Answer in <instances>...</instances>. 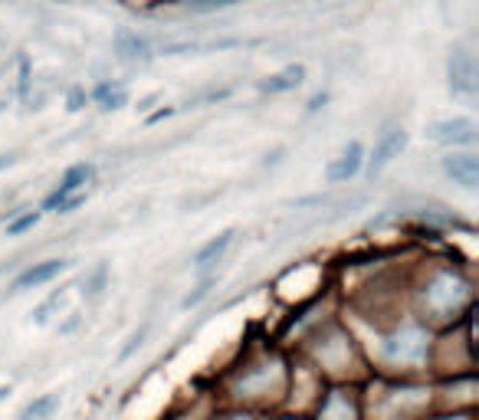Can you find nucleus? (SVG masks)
<instances>
[{"label":"nucleus","mask_w":479,"mask_h":420,"mask_svg":"<svg viewBox=\"0 0 479 420\" xmlns=\"http://www.w3.org/2000/svg\"><path fill=\"white\" fill-rule=\"evenodd\" d=\"M95 102L102 105L105 112L121 108V105H125V86H119V82H102V86L95 89Z\"/></svg>","instance_id":"nucleus-12"},{"label":"nucleus","mask_w":479,"mask_h":420,"mask_svg":"<svg viewBox=\"0 0 479 420\" xmlns=\"http://www.w3.org/2000/svg\"><path fill=\"white\" fill-rule=\"evenodd\" d=\"M79 204H86V194H73V197H66V200H62V204H60L56 210H60V213H69V210H75Z\"/></svg>","instance_id":"nucleus-18"},{"label":"nucleus","mask_w":479,"mask_h":420,"mask_svg":"<svg viewBox=\"0 0 479 420\" xmlns=\"http://www.w3.org/2000/svg\"><path fill=\"white\" fill-rule=\"evenodd\" d=\"M449 89L456 99H466L473 102L476 99V62L466 49H453L449 53Z\"/></svg>","instance_id":"nucleus-1"},{"label":"nucleus","mask_w":479,"mask_h":420,"mask_svg":"<svg viewBox=\"0 0 479 420\" xmlns=\"http://www.w3.org/2000/svg\"><path fill=\"white\" fill-rule=\"evenodd\" d=\"M361 158H364V151H361L358 141H351L348 148H344V154L338 158V161H331L329 167H325V178L331 180V184H342V180L355 178L361 171Z\"/></svg>","instance_id":"nucleus-7"},{"label":"nucleus","mask_w":479,"mask_h":420,"mask_svg":"<svg viewBox=\"0 0 479 420\" xmlns=\"http://www.w3.org/2000/svg\"><path fill=\"white\" fill-rule=\"evenodd\" d=\"M233 237H237V230H224L220 237H213L210 243H204L200 250H197V256H194V266L197 270H207V266H213L220 256L226 253V246L233 243Z\"/></svg>","instance_id":"nucleus-9"},{"label":"nucleus","mask_w":479,"mask_h":420,"mask_svg":"<svg viewBox=\"0 0 479 420\" xmlns=\"http://www.w3.org/2000/svg\"><path fill=\"white\" fill-rule=\"evenodd\" d=\"M230 3H237V0H191V3H187V10H191V14H207V10L230 7Z\"/></svg>","instance_id":"nucleus-15"},{"label":"nucleus","mask_w":479,"mask_h":420,"mask_svg":"<svg viewBox=\"0 0 479 420\" xmlns=\"http://www.w3.org/2000/svg\"><path fill=\"white\" fill-rule=\"evenodd\" d=\"M105 276H108V270H105V266H95V272H89V276L82 279V285H86L82 292H86V296H99L105 289Z\"/></svg>","instance_id":"nucleus-13"},{"label":"nucleus","mask_w":479,"mask_h":420,"mask_svg":"<svg viewBox=\"0 0 479 420\" xmlns=\"http://www.w3.org/2000/svg\"><path fill=\"white\" fill-rule=\"evenodd\" d=\"M7 394H10V388H0V401H3V397H7Z\"/></svg>","instance_id":"nucleus-24"},{"label":"nucleus","mask_w":479,"mask_h":420,"mask_svg":"<svg viewBox=\"0 0 479 420\" xmlns=\"http://www.w3.org/2000/svg\"><path fill=\"white\" fill-rule=\"evenodd\" d=\"M404 145H407V132H404V128H388L384 135L377 138L375 151H371V158H368V178L381 174V171L394 161V154H401Z\"/></svg>","instance_id":"nucleus-2"},{"label":"nucleus","mask_w":479,"mask_h":420,"mask_svg":"<svg viewBox=\"0 0 479 420\" xmlns=\"http://www.w3.org/2000/svg\"><path fill=\"white\" fill-rule=\"evenodd\" d=\"M115 53H119L125 62H148L151 53H148V43L132 30H115Z\"/></svg>","instance_id":"nucleus-8"},{"label":"nucleus","mask_w":479,"mask_h":420,"mask_svg":"<svg viewBox=\"0 0 479 420\" xmlns=\"http://www.w3.org/2000/svg\"><path fill=\"white\" fill-rule=\"evenodd\" d=\"M302 79H305V69L302 66H289L285 73L270 75L266 82H259V92H289L296 86H302Z\"/></svg>","instance_id":"nucleus-10"},{"label":"nucleus","mask_w":479,"mask_h":420,"mask_svg":"<svg viewBox=\"0 0 479 420\" xmlns=\"http://www.w3.org/2000/svg\"><path fill=\"white\" fill-rule=\"evenodd\" d=\"M210 289H213V279H204V283L197 285V289L191 292V296H184V302H180V305H184V309H194V305H197L200 299H204V296H207Z\"/></svg>","instance_id":"nucleus-17"},{"label":"nucleus","mask_w":479,"mask_h":420,"mask_svg":"<svg viewBox=\"0 0 479 420\" xmlns=\"http://www.w3.org/2000/svg\"><path fill=\"white\" fill-rule=\"evenodd\" d=\"M141 338H145V329H138V335H132V342H128V348L121 351V358H128V355H132L138 345H141Z\"/></svg>","instance_id":"nucleus-20"},{"label":"nucleus","mask_w":479,"mask_h":420,"mask_svg":"<svg viewBox=\"0 0 479 420\" xmlns=\"http://www.w3.org/2000/svg\"><path fill=\"white\" fill-rule=\"evenodd\" d=\"M66 266H69L66 259H46V263H33L30 270H23V272H20V276L14 279L10 292H23V289H30V285L49 283V279H56V276H60Z\"/></svg>","instance_id":"nucleus-5"},{"label":"nucleus","mask_w":479,"mask_h":420,"mask_svg":"<svg viewBox=\"0 0 479 420\" xmlns=\"http://www.w3.org/2000/svg\"><path fill=\"white\" fill-rule=\"evenodd\" d=\"M56 407H60V397L56 394H43V397H36V401H30V404L23 407L20 420H46Z\"/></svg>","instance_id":"nucleus-11"},{"label":"nucleus","mask_w":479,"mask_h":420,"mask_svg":"<svg viewBox=\"0 0 479 420\" xmlns=\"http://www.w3.org/2000/svg\"><path fill=\"white\" fill-rule=\"evenodd\" d=\"M443 171L456 184H463L466 191H476L479 184V158L476 154H447L443 158Z\"/></svg>","instance_id":"nucleus-6"},{"label":"nucleus","mask_w":479,"mask_h":420,"mask_svg":"<svg viewBox=\"0 0 479 420\" xmlns=\"http://www.w3.org/2000/svg\"><path fill=\"white\" fill-rule=\"evenodd\" d=\"M95 174V167L92 165H73L66 174H62V180H60V187L53 191V194L46 197L43 200V210H56L66 200V197H73V194H79V187L86 184V180Z\"/></svg>","instance_id":"nucleus-4"},{"label":"nucleus","mask_w":479,"mask_h":420,"mask_svg":"<svg viewBox=\"0 0 479 420\" xmlns=\"http://www.w3.org/2000/svg\"><path fill=\"white\" fill-rule=\"evenodd\" d=\"M82 102H86V92H82V89L69 92V112H79V108H82Z\"/></svg>","instance_id":"nucleus-19"},{"label":"nucleus","mask_w":479,"mask_h":420,"mask_svg":"<svg viewBox=\"0 0 479 420\" xmlns=\"http://www.w3.org/2000/svg\"><path fill=\"white\" fill-rule=\"evenodd\" d=\"M10 161H14L10 154H0V171H3V167H7V165H10Z\"/></svg>","instance_id":"nucleus-23"},{"label":"nucleus","mask_w":479,"mask_h":420,"mask_svg":"<svg viewBox=\"0 0 479 420\" xmlns=\"http://www.w3.org/2000/svg\"><path fill=\"white\" fill-rule=\"evenodd\" d=\"M325 102H329V95H325V92H322V95H315L312 102H309V112H318V108H322Z\"/></svg>","instance_id":"nucleus-21"},{"label":"nucleus","mask_w":479,"mask_h":420,"mask_svg":"<svg viewBox=\"0 0 479 420\" xmlns=\"http://www.w3.org/2000/svg\"><path fill=\"white\" fill-rule=\"evenodd\" d=\"M75 325H79V315L73 312V318H69V322H62V325H60V331H73Z\"/></svg>","instance_id":"nucleus-22"},{"label":"nucleus","mask_w":479,"mask_h":420,"mask_svg":"<svg viewBox=\"0 0 479 420\" xmlns=\"http://www.w3.org/2000/svg\"><path fill=\"white\" fill-rule=\"evenodd\" d=\"M36 220H40V213H23V217L10 220V224H7V237H20L23 230H33V226H36Z\"/></svg>","instance_id":"nucleus-14"},{"label":"nucleus","mask_w":479,"mask_h":420,"mask_svg":"<svg viewBox=\"0 0 479 420\" xmlns=\"http://www.w3.org/2000/svg\"><path fill=\"white\" fill-rule=\"evenodd\" d=\"M427 135L440 145H473L476 141V121L473 119H447L436 121Z\"/></svg>","instance_id":"nucleus-3"},{"label":"nucleus","mask_w":479,"mask_h":420,"mask_svg":"<svg viewBox=\"0 0 479 420\" xmlns=\"http://www.w3.org/2000/svg\"><path fill=\"white\" fill-rule=\"evenodd\" d=\"M60 302H62V292H53V296H49V299H46L43 305L36 309V315H33V318H36V325H43V322H49V312H53V309H56Z\"/></svg>","instance_id":"nucleus-16"}]
</instances>
